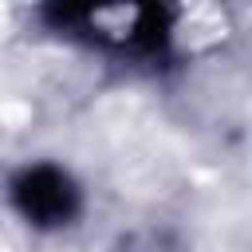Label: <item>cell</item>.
<instances>
[{
	"mask_svg": "<svg viewBox=\"0 0 252 252\" xmlns=\"http://www.w3.org/2000/svg\"><path fill=\"white\" fill-rule=\"evenodd\" d=\"M20 197H24L28 217H39V220H63V217L71 213V185H67L63 173H55V169H35V173H28Z\"/></svg>",
	"mask_w": 252,
	"mask_h": 252,
	"instance_id": "6da1fadb",
	"label": "cell"
}]
</instances>
